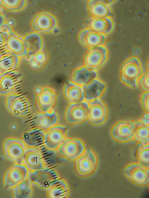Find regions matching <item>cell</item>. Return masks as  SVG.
<instances>
[{"mask_svg":"<svg viewBox=\"0 0 149 198\" xmlns=\"http://www.w3.org/2000/svg\"><path fill=\"white\" fill-rule=\"evenodd\" d=\"M56 96L55 91L53 88L49 87L41 88L36 97L38 113L45 112L52 109L55 102Z\"/></svg>","mask_w":149,"mask_h":198,"instance_id":"obj_11","label":"cell"},{"mask_svg":"<svg viewBox=\"0 0 149 198\" xmlns=\"http://www.w3.org/2000/svg\"><path fill=\"white\" fill-rule=\"evenodd\" d=\"M64 93L66 98L71 103L82 102L85 100L82 87L73 82L66 83L64 88Z\"/></svg>","mask_w":149,"mask_h":198,"instance_id":"obj_25","label":"cell"},{"mask_svg":"<svg viewBox=\"0 0 149 198\" xmlns=\"http://www.w3.org/2000/svg\"><path fill=\"white\" fill-rule=\"evenodd\" d=\"M34 121L30 123L34 122L31 126H35L37 129L44 130H49L51 127L56 125L58 121V116L57 113L53 109L44 113H39L36 117L32 119Z\"/></svg>","mask_w":149,"mask_h":198,"instance_id":"obj_14","label":"cell"},{"mask_svg":"<svg viewBox=\"0 0 149 198\" xmlns=\"http://www.w3.org/2000/svg\"><path fill=\"white\" fill-rule=\"evenodd\" d=\"M124 173L126 177L135 184L142 187L148 186L149 167L137 162H132L125 166Z\"/></svg>","mask_w":149,"mask_h":198,"instance_id":"obj_3","label":"cell"},{"mask_svg":"<svg viewBox=\"0 0 149 198\" xmlns=\"http://www.w3.org/2000/svg\"><path fill=\"white\" fill-rule=\"evenodd\" d=\"M140 98L144 109L147 112L149 113V92H145L142 93L141 96Z\"/></svg>","mask_w":149,"mask_h":198,"instance_id":"obj_35","label":"cell"},{"mask_svg":"<svg viewBox=\"0 0 149 198\" xmlns=\"http://www.w3.org/2000/svg\"><path fill=\"white\" fill-rule=\"evenodd\" d=\"M87 9L92 17H109L112 14L109 5L103 0H89L87 4Z\"/></svg>","mask_w":149,"mask_h":198,"instance_id":"obj_21","label":"cell"},{"mask_svg":"<svg viewBox=\"0 0 149 198\" xmlns=\"http://www.w3.org/2000/svg\"><path fill=\"white\" fill-rule=\"evenodd\" d=\"M8 40L6 47L8 50L18 56H22L27 54L24 40L20 39L17 40Z\"/></svg>","mask_w":149,"mask_h":198,"instance_id":"obj_29","label":"cell"},{"mask_svg":"<svg viewBox=\"0 0 149 198\" xmlns=\"http://www.w3.org/2000/svg\"><path fill=\"white\" fill-rule=\"evenodd\" d=\"M108 57V51L104 45L90 49L84 57V66L96 71L104 64Z\"/></svg>","mask_w":149,"mask_h":198,"instance_id":"obj_4","label":"cell"},{"mask_svg":"<svg viewBox=\"0 0 149 198\" xmlns=\"http://www.w3.org/2000/svg\"><path fill=\"white\" fill-rule=\"evenodd\" d=\"M41 89V88H40L39 87L37 88L36 89V93H38L40 91Z\"/></svg>","mask_w":149,"mask_h":198,"instance_id":"obj_38","label":"cell"},{"mask_svg":"<svg viewBox=\"0 0 149 198\" xmlns=\"http://www.w3.org/2000/svg\"><path fill=\"white\" fill-rule=\"evenodd\" d=\"M108 111L105 104L101 100L96 99L91 101L89 105L88 118L94 125H100L105 121Z\"/></svg>","mask_w":149,"mask_h":198,"instance_id":"obj_12","label":"cell"},{"mask_svg":"<svg viewBox=\"0 0 149 198\" xmlns=\"http://www.w3.org/2000/svg\"><path fill=\"white\" fill-rule=\"evenodd\" d=\"M27 169L23 164H15L10 168L6 173L4 178V183L6 188H14L26 179Z\"/></svg>","mask_w":149,"mask_h":198,"instance_id":"obj_10","label":"cell"},{"mask_svg":"<svg viewBox=\"0 0 149 198\" xmlns=\"http://www.w3.org/2000/svg\"><path fill=\"white\" fill-rule=\"evenodd\" d=\"M149 73L148 71L143 75L139 81V86L145 92H149Z\"/></svg>","mask_w":149,"mask_h":198,"instance_id":"obj_34","label":"cell"},{"mask_svg":"<svg viewBox=\"0 0 149 198\" xmlns=\"http://www.w3.org/2000/svg\"><path fill=\"white\" fill-rule=\"evenodd\" d=\"M135 123L132 121H121L115 124L112 127L111 134L117 141L125 143L134 139Z\"/></svg>","mask_w":149,"mask_h":198,"instance_id":"obj_6","label":"cell"},{"mask_svg":"<svg viewBox=\"0 0 149 198\" xmlns=\"http://www.w3.org/2000/svg\"><path fill=\"white\" fill-rule=\"evenodd\" d=\"M89 110V105L86 102L71 103L66 111V122L70 124L82 122L88 118Z\"/></svg>","mask_w":149,"mask_h":198,"instance_id":"obj_8","label":"cell"},{"mask_svg":"<svg viewBox=\"0 0 149 198\" xmlns=\"http://www.w3.org/2000/svg\"><path fill=\"white\" fill-rule=\"evenodd\" d=\"M137 162L142 165L149 167V146L140 145L137 152Z\"/></svg>","mask_w":149,"mask_h":198,"instance_id":"obj_32","label":"cell"},{"mask_svg":"<svg viewBox=\"0 0 149 198\" xmlns=\"http://www.w3.org/2000/svg\"><path fill=\"white\" fill-rule=\"evenodd\" d=\"M27 54L33 56L41 51L43 45L41 35L38 32H34L29 34L24 40Z\"/></svg>","mask_w":149,"mask_h":198,"instance_id":"obj_24","label":"cell"},{"mask_svg":"<svg viewBox=\"0 0 149 198\" xmlns=\"http://www.w3.org/2000/svg\"><path fill=\"white\" fill-rule=\"evenodd\" d=\"M48 192L50 198H63L67 196L68 189L66 183L64 181L59 180L51 184Z\"/></svg>","mask_w":149,"mask_h":198,"instance_id":"obj_27","label":"cell"},{"mask_svg":"<svg viewBox=\"0 0 149 198\" xmlns=\"http://www.w3.org/2000/svg\"><path fill=\"white\" fill-rule=\"evenodd\" d=\"M67 132L66 127L55 125L48 130L45 134L44 144L48 150H57L65 140Z\"/></svg>","mask_w":149,"mask_h":198,"instance_id":"obj_9","label":"cell"},{"mask_svg":"<svg viewBox=\"0 0 149 198\" xmlns=\"http://www.w3.org/2000/svg\"><path fill=\"white\" fill-rule=\"evenodd\" d=\"M149 113H145L141 119L140 122L141 123L149 125Z\"/></svg>","mask_w":149,"mask_h":198,"instance_id":"obj_36","label":"cell"},{"mask_svg":"<svg viewBox=\"0 0 149 198\" xmlns=\"http://www.w3.org/2000/svg\"><path fill=\"white\" fill-rule=\"evenodd\" d=\"M98 163L99 159L96 153L90 148L86 149L77 158L75 163L76 171L81 177H88L95 172Z\"/></svg>","mask_w":149,"mask_h":198,"instance_id":"obj_2","label":"cell"},{"mask_svg":"<svg viewBox=\"0 0 149 198\" xmlns=\"http://www.w3.org/2000/svg\"><path fill=\"white\" fill-rule=\"evenodd\" d=\"M5 34L2 33H0V47L3 45L6 41V39H3V35Z\"/></svg>","mask_w":149,"mask_h":198,"instance_id":"obj_37","label":"cell"},{"mask_svg":"<svg viewBox=\"0 0 149 198\" xmlns=\"http://www.w3.org/2000/svg\"><path fill=\"white\" fill-rule=\"evenodd\" d=\"M45 134L42 130L36 128L24 134V141L29 146H37L44 143Z\"/></svg>","mask_w":149,"mask_h":198,"instance_id":"obj_28","label":"cell"},{"mask_svg":"<svg viewBox=\"0 0 149 198\" xmlns=\"http://www.w3.org/2000/svg\"><path fill=\"white\" fill-rule=\"evenodd\" d=\"M7 158L16 164H23L25 151L22 144L14 141H8L5 145Z\"/></svg>","mask_w":149,"mask_h":198,"instance_id":"obj_17","label":"cell"},{"mask_svg":"<svg viewBox=\"0 0 149 198\" xmlns=\"http://www.w3.org/2000/svg\"><path fill=\"white\" fill-rule=\"evenodd\" d=\"M134 139L140 144L144 141L149 139V125L140 121L135 123Z\"/></svg>","mask_w":149,"mask_h":198,"instance_id":"obj_31","label":"cell"},{"mask_svg":"<svg viewBox=\"0 0 149 198\" xmlns=\"http://www.w3.org/2000/svg\"><path fill=\"white\" fill-rule=\"evenodd\" d=\"M22 95L10 96L7 99V106L9 109L14 111L18 109L20 111L23 110L29 113L30 112L29 111L31 105L24 97H21Z\"/></svg>","mask_w":149,"mask_h":198,"instance_id":"obj_26","label":"cell"},{"mask_svg":"<svg viewBox=\"0 0 149 198\" xmlns=\"http://www.w3.org/2000/svg\"><path fill=\"white\" fill-rule=\"evenodd\" d=\"M29 179L21 182L14 188L13 196L15 198L29 197L31 192V187Z\"/></svg>","mask_w":149,"mask_h":198,"instance_id":"obj_30","label":"cell"},{"mask_svg":"<svg viewBox=\"0 0 149 198\" xmlns=\"http://www.w3.org/2000/svg\"><path fill=\"white\" fill-rule=\"evenodd\" d=\"M86 150L84 143L79 139L65 140L57 150L58 154L71 160L78 158Z\"/></svg>","mask_w":149,"mask_h":198,"instance_id":"obj_7","label":"cell"},{"mask_svg":"<svg viewBox=\"0 0 149 198\" xmlns=\"http://www.w3.org/2000/svg\"><path fill=\"white\" fill-rule=\"evenodd\" d=\"M105 88L104 83L97 78L82 85V88L85 100L91 101L98 98L104 93Z\"/></svg>","mask_w":149,"mask_h":198,"instance_id":"obj_18","label":"cell"},{"mask_svg":"<svg viewBox=\"0 0 149 198\" xmlns=\"http://www.w3.org/2000/svg\"><path fill=\"white\" fill-rule=\"evenodd\" d=\"M20 59L18 56L9 51L0 54V74L16 71L19 66Z\"/></svg>","mask_w":149,"mask_h":198,"instance_id":"obj_23","label":"cell"},{"mask_svg":"<svg viewBox=\"0 0 149 198\" xmlns=\"http://www.w3.org/2000/svg\"><path fill=\"white\" fill-rule=\"evenodd\" d=\"M23 163L27 169L32 171L44 169V162L39 149H32L26 151L24 156Z\"/></svg>","mask_w":149,"mask_h":198,"instance_id":"obj_20","label":"cell"},{"mask_svg":"<svg viewBox=\"0 0 149 198\" xmlns=\"http://www.w3.org/2000/svg\"><path fill=\"white\" fill-rule=\"evenodd\" d=\"M16 71L0 74V94L4 95L18 88L21 82L19 75Z\"/></svg>","mask_w":149,"mask_h":198,"instance_id":"obj_15","label":"cell"},{"mask_svg":"<svg viewBox=\"0 0 149 198\" xmlns=\"http://www.w3.org/2000/svg\"><path fill=\"white\" fill-rule=\"evenodd\" d=\"M120 71L122 81L127 85L135 88L142 73L139 59L135 57L129 58L122 64Z\"/></svg>","mask_w":149,"mask_h":198,"instance_id":"obj_1","label":"cell"},{"mask_svg":"<svg viewBox=\"0 0 149 198\" xmlns=\"http://www.w3.org/2000/svg\"><path fill=\"white\" fill-rule=\"evenodd\" d=\"M57 25V20L55 16L50 12H42L34 17L31 26L36 32L48 33L53 32Z\"/></svg>","mask_w":149,"mask_h":198,"instance_id":"obj_5","label":"cell"},{"mask_svg":"<svg viewBox=\"0 0 149 198\" xmlns=\"http://www.w3.org/2000/svg\"><path fill=\"white\" fill-rule=\"evenodd\" d=\"M78 38L84 46L90 49L104 46L106 39L105 35L99 33L87 27L80 32Z\"/></svg>","mask_w":149,"mask_h":198,"instance_id":"obj_13","label":"cell"},{"mask_svg":"<svg viewBox=\"0 0 149 198\" xmlns=\"http://www.w3.org/2000/svg\"><path fill=\"white\" fill-rule=\"evenodd\" d=\"M57 177L54 170L43 169L35 171L31 174L29 179L31 182L36 183L41 188H46L50 186Z\"/></svg>","mask_w":149,"mask_h":198,"instance_id":"obj_19","label":"cell"},{"mask_svg":"<svg viewBox=\"0 0 149 198\" xmlns=\"http://www.w3.org/2000/svg\"><path fill=\"white\" fill-rule=\"evenodd\" d=\"M97 77L96 71L90 70L84 66L74 70L71 75V79L73 83L82 86Z\"/></svg>","mask_w":149,"mask_h":198,"instance_id":"obj_22","label":"cell"},{"mask_svg":"<svg viewBox=\"0 0 149 198\" xmlns=\"http://www.w3.org/2000/svg\"><path fill=\"white\" fill-rule=\"evenodd\" d=\"M87 28L99 33L106 35L111 33L114 28V22L110 17H92L86 21Z\"/></svg>","mask_w":149,"mask_h":198,"instance_id":"obj_16","label":"cell"},{"mask_svg":"<svg viewBox=\"0 0 149 198\" xmlns=\"http://www.w3.org/2000/svg\"><path fill=\"white\" fill-rule=\"evenodd\" d=\"M32 56L33 57L31 64L32 66L35 67L40 66L45 62L46 59L45 54L41 51Z\"/></svg>","mask_w":149,"mask_h":198,"instance_id":"obj_33","label":"cell"}]
</instances>
